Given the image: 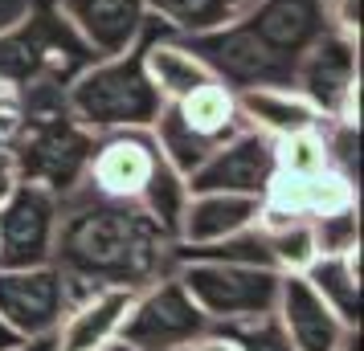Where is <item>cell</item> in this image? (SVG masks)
I'll use <instances>...</instances> for the list:
<instances>
[{
  "label": "cell",
  "mask_w": 364,
  "mask_h": 351,
  "mask_svg": "<svg viewBox=\"0 0 364 351\" xmlns=\"http://www.w3.org/2000/svg\"><path fill=\"white\" fill-rule=\"evenodd\" d=\"M50 262L62 269L74 306L99 286L144 290L172 274V237L135 201H111L78 184L62 196Z\"/></svg>",
  "instance_id": "cell-1"
},
{
  "label": "cell",
  "mask_w": 364,
  "mask_h": 351,
  "mask_svg": "<svg viewBox=\"0 0 364 351\" xmlns=\"http://www.w3.org/2000/svg\"><path fill=\"white\" fill-rule=\"evenodd\" d=\"M66 106L70 118L82 123L86 131H132V127H151L156 115L164 111L160 90L151 86L144 69V50L132 45L127 53L99 57L66 82Z\"/></svg>",
  "instance_id": "cell-2"
},
{
  "label": "cell",
  "mask_w": 364,
  "mask_h": 351,
  "mask_svg": "<svg viewBox=\"0 0 364 351\" xmlns=\"http://www.w3.org/2000/svg\"><path fill=\"white\" fill-rule=\"evenodd\" d=\"M99 53L86 45L78 29L62 17L53 0H37L29 13L0 29V82L25 90L33 82H62L78 78Z\"/></svg>",
  "instance_id": "cell-3"
},
{
  "label": "cell",
  "mask_w": 364,
  "mask_h": 351,
  "mask_svg": "<svg viewBox=\"0 0 364 351\" xmlns=\"http://www.w3.org/2000/svg\"><path fill=\"white\" fill-rule=\"evenodd\" d=\"M90 147H95V131H86L70 115L17 123V131L4 139V151L21 184H41L58 196L82 184Z\"/></svg>",
  "instance_id": "cell-4"
},
{
  "label": "cell",
  "mask_w": 364,
  "mask_h": 351,
  "mask_svg": "<svg viewBox=\"0 0 364 351\" xmlns=\"http://www.w3.org/2000/svg\"><path fill=\"white\" fill-rule=\"evenodd\" d=\"M176 282L200 306L209 323H242L274 311L279 269L242 266V262H176Z\"/></svg>",
  "instance_id": "cell-5"
},
{
  "label": "cell",
  "mask_w": 364,
  "mask_h": 351,
  "mask_svg": "<svg viewBox=\"0 0 364 351\" xmlns=\"http://www.w3.org/2000/svg\"><path fill=\"white\" fill-rule=\"evenodd\" d=\"M291 86L319 111V118L360 127V37L328 29L299 57Z\"/></svg>",
  "instance_id": "cell-6"
},
{
  "label": "cell",
  "mask_w": 364,
  "mask_h": 351,
  "mask_svg": "<svg viewBox=\"0 0 364 351\" xmlns=\"http://www.w3.org/2000/svg\"><path fill=\"white\" fill-rule=\"evenodd\" d=\"M209 327L213 323L200 315V306L176 282V274H164L132 294V306L119 327V343L132 351H181L193 347Z\"/></svg>",
  "instance_id": "cell-7"
},
{
  "label": "cell",
  "mask_w": 364,
  "mask_h": 351,
  "mask_svg": "<svg viewBox=\"0 0 364 351\" xmlns=\"http://www.w3.org/2000/svg\"><path fill=\"white\" fill-rule=\"evenodd\" d=\"M62 196L41 184H21L0 201V269L50 266Z\"/></svg>",
  "instance_id": "cell-8"
},
{
  "label": "cell",
  "mask_w": 364,
  "mask_h": 351,
  "mask_svg": "<svg viewBox=\"0 0 364 351\" xmlns=\"http://www.w3.org/2000/svg\"><path fill=\"white\" fill-rule=\"evenodd\" d=\"M156 164H160V147L151 139V127L107 131L95 135L82 184L99 196H111V201H139Z\"/></svg>",
  "instance_id": "cell-9"
},
{
  "label": "cell",
  "mask_w": 364,
  "mask_h": 351,
  "mask_svg": "<svg viewBox=\"0 0 364 351\" xmlns=\"http://www.w3.org/2000/svg\"><path fill=\"white\" fill-rule=\"evenodd\" d=\"M274 180V139L242 127L209 160L188 176V192H233V196H262Z\"/></svg>",
  "instance_id": "cell-10"
},
{
  "label": "cell",
  "mask_w": 364,
  "mask_h": 351,
  "mask_svg": "<svg viewBox=\"0 0 364 351\" xmlns=\"http://www.w3.org/2000/svg\"><path fill=\"white\" fill-rule=\"evenodd\" d=\"M66 278L53 266H29V269H0V318L21 335H53L66 318Z\"/></svg>",
  "instance_id": "cell-11"
},
{
  "label": "cell",
  "mask_w": 364,
  "mask_h": 351,
  "mask_svg": "<svg viewBox=\"0 0 364 351\" xmlns=\"http://www.w3.org/2000/svg\"><path fill=\"white\" fill-rule=\"evenodd\" d=\"M274 318H279L282 335L291 339L295 351H340L348 335L360 331V327H348L344 318L315 294L303 274H279Z\"/></svg>",
  "instance_id": "cell-12"
},
{
  "label": "cell",
  "mask_w": 364,
  "mask_h": 351,
  "mask_svg": "<svg viewBox=\"0 0 364 351\" xmlns=\"http://www.w3.org/2000/svg\"><path fill=\"white\" fill-rule=\"evenodd\" d=\"M53 4L99 57L127 53L148 29L144 0H53Z\"/></svg>",
  "instance_id": "cell-13"
},
{
  "label": "cell",
  "mask_w": 364,
  "mask_h": 351,
  "mask_svg": "<svg viewBox=\"0 0 364 351\" xmlns=\"http://www.w3.org/2000/svg\"><path fill=\"white\" fill-rule=\"evenodd\" d=\"M132 294L135 290H123V286H99L86 299H78L53 331L58 351H99L107 343H115L123 315L132 306Z\"/></svg>",
  "instance_id": "cell-14"
},
{
  "label": "cell",
  "mask_w": 364,
  "mask_h": 351,
  "mask_svg": "<svg viewBox=\"0 0 364 351\" xmlns=\"http://www.w3.org/2000/svg\"><path fill=\"white\" fill-rule=\"evenodd\" d=\"M258 225V196L233 192H188V204L176 225V245H213Z\"/></svg>",
  "instance_id": "cell-15"
},
{
  "label": "cell",
  "mask_w": 364,
  "mask_h": 351,
  "mask_svg": "<svg viewBox=\"0 0 364 351\" xmlns=\"http://www.w3.org/2000/svg\"><path fill=\"white\" fill-rule=\"evenodd\" d=\"M139 50H144V69H148L151 86L160 90L164 102H181L184 94H193L197 86H205L213 78L209 66L184 45L181 37H172L168 29H160L151 17H148L144 37H139Z\"/></svg>",
  "instance_id": "cell-16"
},
{
  "label": "cell",
  "mask_w": 364,
  "mask_h": 351,
  "mask_svg": "<svg viewBox=\"0 0 364 351\" xmlns=\"http://www.w3.org/2000/svg\"><path fill=\"white\" fill-rule=\"evenodd\" d=\"M233 99H237L242 123L250 131L270 135V139H287V135L311 131L323 123L319 111L295 86H250V90H233Z\"/></svg>",
  "instance_id": "cell-17"
},
{
  "label": "cell",
  "mask_w": 364,
  "mask_h": 351,
  "mask_svg": "<svg viewBox=\"0 0 364 351\" xmlns=\"http://www.w3.org/2000/svg\"><path fill=\"white\" fill-rule=\"evenodd\" d=\"M168 106H172L176 118H181L197 139H205L209 147H221L230 135H237L242 127H246L242 115H237L233 90L225 82H217V78H209V82L197 86L193 94H184L181 102H168Z\"/></svg>",
  "instance_id": "cell-18"
},
{
  "label": "cell",
  "mask_w": 364,
  "mask_h": 351,
  "mask_svg": "<svg viewBox=\"0 0 364 351\" xmlns=\"http://www.w3.org/2000/svg\"><path fill=\"white\" fill-rule=\"evenodd\" d=\"M303 278L348 327H360V250L319 253L311 266L303 269Z\"/></svg>",
  "instance_id": "cell-19"
},
{
  "label": "cell",
  "mask_w": 364,
  "mask_h": 351,
  "mask_svg": "<svg viewBox=\"0 0 364 351\" xmlns=\"http://www.w3.org/2000/svg\"><path fill=\"white\" fill-rule=\"evenodd\" d=\"M144 4L148 17L172 37H197L233 25L242 13H250L254 0H144Z\"/></svg>",
  "instance_id": "cell-20"
},
{
  "label": "cell",
  "mask_w": 364,
  "mask_h": 351,
  "mask_svg": "<svg viewBox=\"0 0 364 351\" xmlns=\"http://www.w3.org/2000/svg\"><path fill=\"white\" fill-rule=\"evenodd\" d=\"M135 204H139V208H144V213H148V217L156 221L172 241H176V225H181V213H184V204H188V180H184L172 164L160 160Z\"/></svg>",
  "instance_id": "cell-21"
},
{
  "label": "cell",
  "mask_w": 364,
  "mask_h": 351,
  "mask_svg": "<svg viewBox=\"0 0 364 351\" xmlns=\"http://www.w3.org/2000/svg\"><path fill=\"white\" fill-rule=\"evenodd\" d=\"M331 167L328 139H323V123L311 131L274 139V176H319Z\"/></svg>",
  "instance_id": "cell-22"
},
{
  "label": "cell",
  "mask_w": 364,
  "mask_h": 351,
  "mask_svg": "<svg viewBox=\"0 0 364 351\" xmlns=\"http://www.w3.org/2000/svg\"><path fill=\"white\" fill-rule=\"evenodd\" d=\"M266 233V229H262ZM266 245H270V262L279 274H303L311 266L319 250H315V233L307 221H295V225H282V229H270L266 233Z\"/></svg>",
  "instance_id": "cell-23"
},
{
  "label": "cell",
  "mask_w": 364,
  "mask_h": 351,
  "mask_svg": "<svg viewBox=\"0 0 364 351\" xmlns=\"http://www.w3.org/2000/svg\"><path fill=\"white\" fill-rule=\"evenodd\" d=\"M315 233V250L319 253H348L360 250V204H348V208H336V213H323V217L307 221Z\"/></svg>",
  "instance_id": "cell-24"
},
{
  "label": "cell",
  "mask_w": 364,
  "mask_h": 351,
  "mask_svg": "<svg viewBox=\"0 0 364 351\" xmlns=\"http://www.w3.org/2000/svg\"><path fill=\"white\" fill-rule=\"evenodd\" d=\"M213 327H225V331L237 339L242 351H295L291 339L282 335L274 311H270V315H258V318H242V323H213Z\"/></svg>",
  "instance_id": "cell-25"
},
{
  "label": "cell",
  "mask_w": 364,
  "mask_h": 351,
  "mask_svg": "<svg viewBox=\"0 0 364 351\" xmlns=\"http://www.w3.org/2000/svg\"><path fill=\"white\" fill-rule=\"evenodd\" d=\"M17 118H21V111H17V90L0 82V143L17 131Z\"/></svg>",
  "instance_id": "cell-26"
},
{
  "label": "cell",
  "mask_w": 364,
  "mask_h": 351,
  "mask_svg": "<svg viewBox=\"0 0 364 351\" xmlns=\"http://www.w3.org/2000/svg\"><path fill=\"white\" fill-rule=\"evenodd\" d=\"M188 351H242V347H237V339H233L225 327H209Z\"/></svg>",
  "instance_id": "cell-27"
},
{
  "label": "cell",
  "mask_w": 364,
  "mask_h": 351,
  "mask_svg": "<svg viewBox=\"0 0 364 351\" xmlns=\"http://www.w3.org/2000/svg\"><path fill=\"white\" fill-rule=\"evenodd\" d=\"M29 4H37V0H0V29H9L13 21L25 17V13H29Z\"/></svg>",
  "instance_id": "cell-28"
},
{
  "label": "cell",
  "mask_w": 364,
  "mask_h": 351,
  "mask_svg": "<svg viewBox=\"0 0 364 351\" xmlns=\"http://www.w3.org/2000/svg\"><path fill=\"white\" fill-rule=\"evenodd\" d=\"M9 351H58V335H29V339H17Z\"/></svg>",
  "instance_id": "cell-29"
},
{
  "label": "cell",
  "mask_w": 364,
  "mask_h": 351,
  "mask_svg": "<svg viewBox=\"0 0 364 351\" xmlns=\"http://www.w3.org/2000/svg\"><path fill=\"white\" fill-rule=\"evenodd\" d=\"M13 188H17V172H13V160H9L4 143H0V201H4Z\"/></svg>",
  "instance_id": "cell-30"
},
{
  "label": "cell",
  "mask_w": 364,
  "mask_h": 351,
  "mask_svg": "<svg viewBox=\"0 0 364 351\" xmlns=\"http://www.w3.org/2000/svg\"><path fill=\"white\" fill-rule=\"evenodd\" d=\"M17 339H21V335L13 331V327H9L4 318H0V351H9V347H13V343H17Z\"/></svg>",
  "instance_id": "cell-31"
},
{
  "label": "cell",
  "mask_w": 364,
  "mask_h": 351,
  "mask_svg": "<svg viewBox=\"0 0 364 351\" xmlns=\"http://www.w3.org/2000/svg\"><path fill=\"white\" fill-rule=\"evenodd\" d=\"M99 351H132V347H123V343L115 339V343H107V347H99Z\"/></svg>",
  "instance_id": "cell-32"
},
{
  "label": "cell",
  "mask_w": 364,
  "mask_h": 351,
  "mask_svg": "<svg viewBox=\"0 0 364 351\" xmlns=\"http://www.w3.org/2000/svg\"><path fill=\"white\" fill-rule=\"evenodd\" d=\"M181 351H188V347H181Z\"/></svg>",
  "instance_id": "cell-33"
}]
</instances>
